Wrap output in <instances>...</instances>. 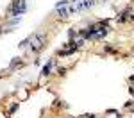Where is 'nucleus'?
<instances>
[{
	"label": "nucleus",
	"instance_id": "obj_1",
	"mask_svg": "<svg viewBox=\"0 0 134 118\" xmlns=\"http://www.w3.org/2000/svg\"><path fill=\"white\" fill-rule=\"evenodd\" d=\"M30 48L32 50H41L43 48V45H45V34L43 32H40V34H32V39H30Z\"/></svg>",
	"mask_w": 134,
	"mask_h": 118
},
{
	"label": "nucleus",
	"instance_id": "obj_2",
	"mask_svg": "<svg viewBox=\"0 0 134 118\" xmlns=\"http://www.w3.org/2000/svg\"><path fill=\"white\" fill-rule=\"evenodd\" d=\"M52 65H54V63H52V61H48V63L43 66V72H41V73H43V75H48V73H50V70H52Z\"/></svg>",
	"mask_w": 134,
	"mask_h": 118
}]
</instances>
